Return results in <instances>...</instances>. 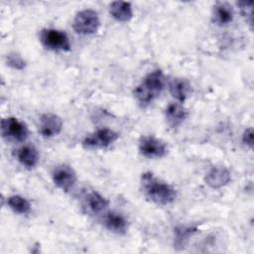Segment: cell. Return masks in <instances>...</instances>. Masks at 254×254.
I'll list each match as a JSON object with an SVG mask.
<instances>
[{"label":"cell","mask_w":254,"mask_h":254,"mask_svg":"<svg viewBox=\"0 0 254 254\" xmlns=\"http://www.w3.org/2000/svg\"><path fill=\"white\" fill-rule=\"evenodd\" d=\"M141 188L144 194L156 204H170L177 197V191L171 185L158 179L150 172L142 174Z\"/></svg>","instance_id":"6da1fadb"},{"label":"cell","mask_w":254,"mask_h":254,"mask_svg":"<svg viewBox=\"0 0 254 254\" xmlns=\"http://www.w3.org/2000/svg\"><path fill=\"white\" fill-rule=\"evenodd\" d=\"M164 86L165 75L163 71L155 69L146 74L141 83L135 87L134 96L142 107H146L160 95Z\"/></svg>","instance_id":"7a4b0ae2"},{"label":"cell","mask_w":254,"mask_h":254,"mask_svg":"<svg viewBox=\"0 0 254 254\" xmlns=\"http://www.w3.org/2000/svg\"><path fill=\"white\" fill-rule=\"evenodd\" d=\"M40 41L45 48L51 51L68 52L70 50L67 35L57 29H43L40 33Z\"/></svg>","instance_id":"3957f363"},{"label":"cell","mask_w":254,"mask_h":254,"mask_svg":"<svg viewBox=\"0 0 254 254\" xmlns=\"http://www.w3.org/2000/svg\"><path fill=\"white\" fill-rule=\"evenodd\" d=\"M100 26L98 14L91 9L79 11L73 20V30L80 35H92L97 32Z\"/></svg>","instance_id":"277c9868"},{"label":"cell","mask_w":254,"mask_h":254,"mask_svg":"<svg viewBox=\"0 0 254 254\" xmlns=\"http://www.w3.org/2000/svg\"><path fill=\"white\" fill-rule=\"evenodd\" d=\"M1 134L3 138L14 141L23 142L29 136L27 125L15 117H7L1 121Z\"/></svg>","instance_id":"5b68a950"},{"label":"cell","mask_w":254,"mask_h":254,"mask_svg":"<svg viewBox=\"0 0 254 254\" xmlns=\"http://www.w3.org/2000/svg\"><path fill=\"white\" fill-rule=\"evenodd\" d=\"M118 137L119 135L115 131L109 128H101L86 136L82 141V145L85 148L102 149L113 144Z\"/></svg>","instance_id":"8992f818"},{"label":"cell","mask_w":254,"mask_h":254,"mask_svg":"<svg viewBox=\"0 0 254 254\" xmlns=\"http://www.w3.org/2000/svg\"><path fill=\"white\" fill-rule=\"evenodd\" d=\"M139 151L146 158H163L168 153L167 144L154 136H143L139 141Z\"/></svg>","instance_id":"52a82bcc"},{"label":"cell","mask_w":254,"mask_h":254,"mask_svg":"<svg viewBox=\"0 0 254 254\" xmlns=\"http://www.w3.org/2000/svg\"><path fill=\"white\" fill-rule=\"evenodd\" d=\"M52 176L55 185L64 191H68L72 189L77 180L74 170L67 165L56 167Z\"/></svg>","instance_id":"ba28073f"},{"label":"cell","mask_w":254,"mask_h":254,"mask_svg":"<svg viewBox=\"0 0 254 254\" xmlns=\"http://www.w3.org/2000/svg\"><path fill=\"white\" fill-rule=\"evenodd\" d=\"M63 129L62 118L54 113H45L40 118L39 132L43 137L51 138L61 133Z\"/></svg>","instance_id":"9c48e42d"},{"label":"cell","mask_w":254,"mask_h":254,"mask_svg":"<svg viewBox=\"0 0 254 254\" xmlns=\"http://www.w3.org/2000/svg\"><path fill=\"white\" fill-rule=\"evenodd\" d=\"M230 181V172L222 166H216L211 168L204 178L205 184L211 189H220L222 187H225Z\"/></svg>","instance_id":"30bf717a"},{"label":"cell","mask_w":254,"mask_h":254,"mask_svg":"<svg viewBox=\"0 0 254 254\" xmlns=\"http://www.w3.org/2000/svg\"><path fill=\"white\" fill-rule=\"evenodd\" d=\"M165 117L167 124L171 128H176L180 126L188 117V111L180 103H171L165 110Z\"/></svg>","instance_id":"8fae6325"},{"label":"cell","mask_w":254,"mask_h":254,"mask_svg":"<svg viewBox=\"0 0 254 254\" xmlns=\"http://www.w3.org/2000/svg\"><path fill=\"white\" fill-rule=\"evenodd\" d=\"M103 221L108 230L117 234H124L128 229L127 219L122 214L115 211L107 212Z\"/></svg>","instance_id":"7c38bea8"},{"label":"cell","mask_w":254,"mask_h":254,"mask_svg":"<svg viewBox=\"0 0 254 254\" xmlns=\"http://www.w3.org/2000/svg\"><path fill=\"white\" fill-rule=\"evenodd\" d=\"M195 225H179L174 229V248L182 250L186 247L190 238L197 232Z\"/></svg>","instance_id":"4fadbf2b"},{"label":"cell","mask_w":254,"mask_h":254,"mask_svg":"<svg viewBox=\"0 0 254 254\" xmlns=\"http://www.w3.org/2000/svg\"><path fill=\"white\" fill-rule=\"evenodd\" d=\"M109 13L118 22H128L133 17L132 5L126 1H114L109 5Z\"/></svg>","instance_id":"5bb4252c"},{"label":"cell","mask_w":254,"mask_h":254,"mask_svg":"<svg viewBox=\"0 0 254 254\" xmlns=\"http://www.w3.org/2000/svg\"><path fill=\"white\" fill-rule=\"evenodd\" d=\"M16 157L19 163L28 169L35 168L39 162L38 151L32 145H25L19 148L16 152Z\"/></svg>","instance_id":"9a60e30c"},{"label":"cell","mask_w":254,"mask_h":254,"mask_svg":"<svg viewBox=\"0 0 254 254\" xmlns=\"http://www.w3.org/2000/svg\"><path fill=\"white\" fill-rule=\"evenodd\" d=\"M212 20L219 26H225L233 20V10L227 3H216L212 11Z\"/></svg>","instance_id":"2e32d148"},{"label":"cell","mask_w":254,"mask_h":254,"mask_svg":"<svg viewBox=\"0 0 254 254\" xmlns=\"http://www.w3.org/2000/svg\"><path fill=\"white\" fill-rule=\"evenodd\" d=\"M190 85L184 78H174L170 83V92L179 102L183 103L189 94Z\"/></svg>","instance_id":"e0dca14e"},{"label":"cell","mask_w":254,"mask_h":254,"mask_svg":"<svg viewBox=\"0 0 254 254\" xmlns=\"http://www.w3.org/2000/svg\"><path fill=\"white\" fill-rule=\"evenodd\" d=\"M86 203L93 213H101L108 207V200L97 191H90L86 197Z\"/></svg>","instance_id":"ac0fdd59"},{"label":"cell","mask_w":254,"mask_h":254,"mask_svg":"<svg viewBox=\"0 0 254 254\" xmlns=\"http://www.w3.org/2000/svg\"><path fill=\"white\" fill-rule=\"evenodd\" d=\"M7 204L9 207L20 214H27L31 210V204L30 202L23 196L14 194L7 198Z\"/></svg>","instance_id":"d6986e66"},{"label":"cell","mask_w":254,"mask_h":254,"mask_svg":"<svg viewBox=\"0 0 254 254\" xmlns=\"http://www.w3.org/2000/svg\"><path fill=\"white\" fill-rule=\"evenodd\" d=\"M6 63L9 66H11L14 69H24L26 66V62L24 59L17 53H10L6 57Z\"/></svg>","instance_id":"ffe728a7"},{"label":"cell","mask_w":254,"mask_h":254,"mask_svg":"<svg viewBox=\"0 0 254 254\" xmlns=\"http://www.w3.org/2000/svg\"><path fill=\"white\" fill-rule=\"evenodd\" d=\"M237 5L240 8L241 14L243 17L248 19L249 23H252V7H253V2L252 1H239Z\"/></svg>","instance_id":"44dd1931"},{"label":"cell","mask_w":254,"mask_h":254,"mask_svg":"<svg viewBox=\"0 0 254 254\" xmlns=\"http://www.w3.org/2000/svg\"><path fill=\"white\" fill-rule=\"evenodd\" d=\"M253 138H254L253 129L251 127L245 129V131L243 132V135H242V142L244 143V145H246L250 149H252V147H253Z\"/></svg>","instance_id":"7402d4cb"}]
</instances>
